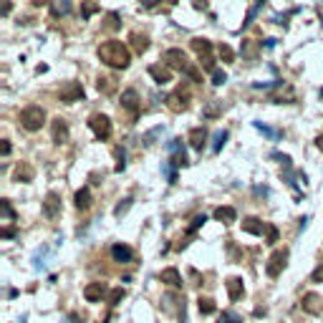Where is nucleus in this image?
<instances>
[{
	"instance_id": "1",
	"label": "nucleus",
	"mask_w": 323,
	"mask_h": 323,
	"mask_svg": "<svg viewBox=\"0 0 323 323\" xmlns=\"http://www.w3.org/2000/svg\"><path fill=\"white\" fill-rule=\"evenodd\" d=\"M99 61L106 66H111V68H129L131 64V56H129V48L122 43V41H106V43H101L99 46Z\"/></svg>"
},
{
	"instance_id": "2",
	"label": "nucleus",
	"mask_w": 323,
	"mask_h": 323,
	"mask_svg": "<svg viewBox=\"0 0 323 323\" xmlns=\"http://www.w3.org/2000/svg\"><path fill=\"white\" fill-rule=\"evenodd\" d=\"M46 124V111L41 106H28L20 111V127L28 131H38Z\"/></svg>"
},
{
	"instance_id": "3",
	"label": "nucleus",
	"mask_w": 323,
	"mask_h": 323,
	"mask_svg": "<svg viewBox=\"0 0 323 323\" xmlns=\"http://www.w3.org/2000/svg\"><path fill=\"white\" fill-rule=\"evenodd\" d=\"M164 104H167V109H169V111L182 114V111H187V106H190V94H187V91H182V86H180L174 94H169V96L164 99Z\"/></svg>"
},
{
	"instance_id": "4",
	"label": "nucleus",
	"mask_w": 323,
	"mask_h": 323,
	"mask_svg": "<svg viewBox=\"0 0 323 323\" xmlns=\"http://www.w3.org/2000/svg\"><path fill=\"white\" fill-rule=\"evenodd\" d=\"M89 127H91V131H94L99 139H109V136H111V119H109L106 114H94V116L89 119Z\"/></svg>"
},
{
	"instance_id": "5",
	"label": "nucleus",
	"mask_w": 323,
	"mask_h": 323,
	"mask_svg": "<svg viewBox=\"0 0 323 323\" xmlns=\"http://www.w3.org/2000/svg\"><path fill=\"white\" fill-rule=\"evenodd\" d=\"M285 262H288V250L283 248V250H275L270 258H268V265H265V273L270 275V278H278L280 273H283V268H285Z\"/></svg>"
},
{
	"instance_id": "6",
	"label": "nucleus",
	"mask_w": 323,
	"mask_h": 323,
	"mask_svg": "<svg viewBox=\"0 0 323 323\" xmlns=\"http://www.w3.org/2000/svg\"><path fill=\"white\" fill-rule=\"evenodd\" d=\"M169 68H177V71H187L190 64H187V56H185V51L182 48H167L164 51V56H162Z\"/></svg>"
},
{
	"instance_id": "7",
	"label": "nucleus",
	"mask_w": 323,
	"mask_h": 323,
	"mask_svg": "<svg viewBox=\"0 0 323 323\" xmlns=\"http://www.w3.org/2000/svg\"><path fill=\"white\" fill-rule=\"evenodd\" d=\"M58 99H61L64 104H76V101H81V99H83V86L76 83V81H68L64 89H61Z\"/></svg>"
},
{
	"instance_id": "8",
	"label": "nucleus",
	"mask_w": 323,
	"mask_h": 323,
	"mask_svg": "<svg viewBox=\"0 0 323 323\" xmlns=\"http://www.w3.org/2000/svg\"><path fill=\"white\" fill-rule=\"evenodd\" d=\"M301 308H303L306 313H311V316H321L323 313V298L318 296V293H306L303 301H301Z\"/></svg>"
},
{
	"instance_id": "9",
	"label": "nucleus",
	"mask_w": 323,
	"mask_h": 323,
	"mask_svg": "<svg viewBox=\"0 0 323 323\" xmlns=\"http://www.w3.org/2000/svg\"><path fill=\"white\" fill-rule=\"evenodd\" d=\"M43 212H46V217H51V220L61 215V197H58V192L46 194V199H43Z\"/></svg>"
},
{
	"instance_id": "10",
	"label": "nucleus",
	"mask_w": 323,
	"mask_h": 323,
	"mask_svg": "<svg viewBox=\"0 0 323 323\" xmlns=\"http://www.w3.org/2000/svg\"><path fill=\"white\" fill-rule=\"evenodd\" d=\"M51 136H53L56 144H66V141H68V124H66L61 116H56V119L51 122Z\"/></svg>"
},
{
	"instance_id": "11",
	"label": "nucleus",
	"mask_w": 323,
	"mask_h": 323,
	"mask_svg": "<svg viewBox=\"0 0 323 323\" xmlns=\"http://www.w3.org/2000/svg\"><path fill=\"white\" fill-rule=\"evenodd\" d=\"M149 76L154 78V83H159V86H164V83H169L172 81V68L169 66H149Z\"/></svg>"
},
{
	"instance_id": "12",
	"label": "nucleus",
	"mask_w": 323,
	"mask_h": 323,
	"mask_svg": "<svg viewBox=\"0 0 323 323\" xmlns=\"http://www.w3.org/2000/svg\"><path fill=\"white\" fill-rule=\"evenodd\" d=\"M268 225H270V222H262L260 217H245V220H243V230L250 232V235H262V232H268Z\"/></svg>"
},
{
	"instance_id": "13",
	"label": "nucleus",
	"mask_w": 323,
	"mask_h": 323,
	"mask_svg": "<svg viewBox=\"0 0 323 323\" xmlns=\"http://www.w3.org/2000/svg\"><path fill=\"white\" fill-rule=\"evenodd\" d=\"M187 141H190V146H192L194 152H202L204 149V141H207V129L204 127H194L190 131V136H187Z\"/></svg>"
},
{
	"instance_id": "14",
	"label": "nucleus",
	"mask_w": 323,
	"mask_h": 323,
	"mask_svg": "<svg viewBox=\"0 0 323 323\" xmlns=\"http://www.w3.org/2000/svg\"><path fill=\"white\" fill-rule=\"evenodd\" d=\"M169 149L174 152V154H172V159H169L174 167H182V164H187V154H185L182 139H172V141H169Z\"/></svg>"
},
{
	"instance_id": "15",
	"label": "nucleus",
	"mask_w": 323,
	"mask_h": 323,
	"mask_svg": "<svg viewBox=\"0 0 323 323\" xmlns=\"http://www.w3.org/2000/svg\"><path fill=\"white\" fill-rule=\"evenodd\" d=\"M104 293H106V285H104V283H89V285L83 288V298H86L89 303L101 301V298H104Z\"/></svg>"
},
{
	"instance_id": "16",
	"label": "nucleus",
	"mask_w": 323,
	"mask_h": 323,
	"mask_svg": "<svg viewBox=\"0 0 323 323\" xmlns=\"http://www.w3.org/2000/svg\"><path fill=\"white\" fill-rule=\"evenodd\" d=\"M122 106H124L127 111H131L134 116L139 114V94H136L134 89H127V91L122 94Z\"/></svg>"
},
{
	"instance_id": "17",
	"label": "nucleus",
	"mask_w": 323,
	"mask_h": 323,
	"mask_svg": "<svg viewBox=\"0 0 323 323\" xmlns=\"http://www.w3.org/2000/svg\"><path fill=\"white\" fill-rule=\"evenodd\" d=\"M227 296L230 301H240L245 296V285H243V278H227Z\"/></svg>"
},
{
	"instance_id": "18",
	"label": "nucleus",
	"mask_w": 323,
	"mask_h": 323,
	"mask_svg": "<svg viewBox=\"0 0 323 323\" xmlns=\"http://www.w3.org/2000/svg\"><path fill=\"white\" fill-rule=\"evenodd\" d=\"M159 280L167 283V285H172V288H182V275H180L177 268H167V270H162V273H159Z\"/></svg>"
},
{
	"instance_id": "19",
	"label": "nucleus",
	"mask_w": 323,
	"mask_h": 323,
	"mask_svg": "<svg viewBox=\"0 0 323 323\" xmlns=\"http://www.w3.org/2000/svg\"><path fill=\"white\" fill-rule=\"evenodd\" d=\"M215 220L217 222H222V225H232L235 220H238V212H235V207H217L215 210Z\"/></svg>"
},
{
	"instance_id": "20",
	"label": "nucleus",
	"mask_w": 323,
	"mask_h": 323,
	"mask_svg": "<svg viewBox=\"0 0 323 323\" xmlns=\"http://www.w3.org/2000/svg\"><path fill=\"white\" fill-rule=\"evenodd\" d=\"M91 202H94V197H91V190L89 187H81L78 192H76V197H73V204H76V210H89L91 207Z\"/></svg>"
},
{
	"instance_id": "21",
	"label": "nucleus",
	"mask_w": 323,
	"mask_h": 323,
	"mask_svg": "<svg viewBox=\"0 0 323 323\" xmlns=\"http://www.w3.org/2000/svg\"><path fill=\"white\" fill-rule=\"evenodd\" d=\"M129 41H131V48H134V53H146V48H149V38L144 36V33H139V31H134L129 36Z\"/></svg>"
},
{
	"instance_id": "22",
	"label": "nucleus",
	"mask_w": 323,
	"mask_h": 323,
	"mask_svg": "<svg viewBox=\"0 0 323 323\" xmlns=\"http://www.w3.org/2000/svg\"><path fill=\"white\" fill-rule=\"evenodd\" d=\"M33 174H36V169L28 162H20L15 167V182H33Z\"/></svg>"
},
{
	"instance_id": "23",
	"label": "nucleus",
	"mask_w": 323,
	"mask_h": 323,
	"mask_svg": "<svg viewBox=\"0 0 323 323\" xmlns=\"http://www.w3.org/2000/svg\"><path fill=\"white\" fill-rule=\"evenodd\" d=\"M111 258L116 260V262H129V260L134 258V253H131L129 245H119V243H116V245L111 248Z\"/></svg>"
},
{
	"instance_id": "24",
	"label": "nucleus",
	"mask_w": 323,
	"mask_h": 323,
	"mask_svg": "<svg viewBox=\"0 0 323 323\" xmlns=\"http://www.w3.org/2000/svg\"><path fill=\"white\" fill-rule=\"evenodd\" d=\"M192 51L197 56H210L212 53V43L207 38H192Z\"/></svg>"
},
{
	"instance_id": "25",
	"label": "nucleus",
	"mask_w": 323,
	"mask_h": 323,
	"mask_svg": "<svg viewBox=\"0 0 323 323\" xmlns=\"http://www.w3.org/2000/svg\"><path fill=\"white\" fill-rule=\"evenodd\" d=\"M99 91L101 94H114L116 91V81L111 76H99Z\"/></svg>"
},
{
	"instance_id": "26",
	"label": "nucleus",
	"mask_w": 323,
	"mask_h": 323,
	"mask_svg": "<svg viewBox=\"0 0 323 323\" xmlns=\"http://www.w3.org/2000/svg\"><path fill=\"white\" fill-rule=\"evenodd\" d=\"M197 308H199V313H202V316H210V313H215V311H217V306H215V301H212V298H199V301H197Z\"/></svg>"
},
{
	"instance_id": "27",
	"label": "nucleus",
	"mask_w": 323,
	"mask_h": 323,
	"mask_svg": "<svg viewBox=\"0 0 323 323\" xmlns=\"http://www.w3.org/2000/svg\"><path fill=\"white\" fill-rule=\"evenodd\" d=\"M71 10V3L68 0H61V3H51V15L53 18H61V15H66Z\"/></svg>"
},
{
	"instance_id": "28",
	"label": "nucleus",
	"mask_w": 323,
	"mask_h": 323,
	"mask_svg": "<svg viewBox=\"0 0 323 323\" xmlns=\"http://www.w3.org/2000/svg\"><path fill=\"white\" fill-rule=\"evenodd\" d=\"M220 114H222V101H212V104L204 106V116L207 119H217Z\"/></svg>"
},
{
	"instance_id": "29",
	"label": "nucleus",
	"mask_w": 323,
	"mask_h": 323,
	"mask_svg": "<svg viewBox=\"0 0 323 323\" xmlns=\"http://www.w3.org/2000/svg\"><path fill=\"white\" fill-rule=\"evenodd\" d=\"M217 53H220V58H222L225 64H235V51H232L230 46H225V43H222V46L217 48Z\"/></svg>"
},
{
	"instance_id": "30",
	"label": "nucleus",
	"mask_w": 323,
	"mask_h": 323,
	"mask_svg": "<svg viewBox=\"0 0 323 323\" xmlns=\"http://www.w3.org/2000/svg\"><path fill=\"white\" fill-rule=\"evenodd\" d=\"M101 10V5H96V3H83L81 5V18L86 20V18H91L94 13H99Z\"/></svg>"
},
{
	"instance_id": "31",
	"label": "nucleus",
	"mask_w": 323,
	"mask_h": 323,
	"mask_svg": "<svg viewBox=\"0 0 323 323\" xmlns=\"http://www.w3.org/2000/svg\"><path fill=\"white\" fill-rule=\"evenodd\" d=\"M225 141H227V131H217V134H215V144H212V152L217 154V152L222 149V144H225Z\"/></svg>"
},
{
	"instance_id": "32",
	"label": "nucleus",
	"mask_w": 323,
	"mask_h": 323,
	"mask_svg": "<svg viewBox=\"0 0 323 323\" xmlns=\"http://www.w3.org/2000/svg\"><path fill=\"white\" fill-rule=\"evenodd\" d=\"M0 207H3L5 220H8V222H15V210L10 207V202H8V199H3V202H0Z\"/></svg>"
},
{
	"instance_id": "33",
	"label": "nucleus",
	"mask_w": 323,
	"mask_h": 323,
	"mask_svg": "<svg viewBox=\"0 0 323 323\" xmlns=\"http://www.w3.org/2000/svg\"><path fill=\"white\" fill-rule=\"evenodd\" d=\"M204 222H207V217H204V215H197V217L192 220V225H190V232H187V238H192V235L197 232V230H199V227H202V225H204Z\"/></svg>"
},
{
	"instance_id": "34",
	"label": "nucleus",
	"mask_w": 323,
	"mask_h": 323,
	"mask_svg": "<svg viewBox=\"0 0 323 323\" xmlns=\"http://www.w3.org/2000/svg\"><path fill=\"white\" fill-rule=\"evenodd\" d=\"M124 296H127V293H124V288H114V290L109 293V306H116Z\"/></svg>"
},
{
	"instance_id": "35",
	"label": "nucleus",
	"mask_w": 323,
	"mask_h": 323,
	"mask_svg": "<svg viewBox=\"0 0 323 323\" xmlns=\"http://www.w3.org/2000/svg\"><path fill=\"white\" fill-rule=\"evenodd\" d=\"M217 323H243V318L238 316V313H232V311H225L222 316H220V321Z\"/></svg>"
},
{
	"instance_id": "36",
	"label": "nucleus",
	"mask_w": 323,
	"mask_h": 323,
	"mask_svg": "<svg viewBox=\"0 0 323 323\" xmlns=\"http://www.w3.org/2000/svg\"><path fill=\"white\" fill-rule=\"evenodd\" d=\"M129 207H131V197H127L124 202H119V204H116L114 215H116V217H122V215H127V212H129Z\"/></svg>"
},
{
	"instance_id": "37",
	"label": "nucleus",
	"mask_w": 323,
	"mask_h": 323,
	"mask_svg": "<svg viewBox=\"0 0 323 323\" xmlns=\"http://www.w3.org/2000/svg\"><path fill=\"white\" fill-rule=\"evenodd\" d=\"M265 243H268V245L278 243V227H275V225H268V232H265Z\"/></svg>"
},
{
	"instance_id": "38",
	"label": "nucleus",
	"mask_w": 323,
	"mask_h": 323,
	"mask_svg": "<svg viewBox=\"0 0 323 323\" xmlns=\"http://www.w3.org/2000/svg\"><path fill=\"white\" fill-rule=\"evenodd\" d=\"M260 8H262V0H258V3H255V5H253V8L248 10V18H245V23H243V25H250V23H253V18L258 15Z\"/></svg>"
},
{
	"instance_id": "39",
	"label": "nucleus",
	"mask_w": 323,
	"mask_h": 323,
	"mask_svg": "<svg viewBox=\"0 0 323 323\" xmlns=\"http://www.w3.org/2000/svg\"><path fill=\"white\" fill-rule=\"evenodd\" d=\"M225 81H227V73H225V71H220V68H217V71H215V73H212V83H215V86H222V83H225Z\"/></svg>"
},
{
	"instance_id": "40",
	"label": "nucleus",
	"mask_w": 323,
	"mask_h": 323,
	"mask_svg": "<svg viewBox=\"0 0 323 323\" xmlns=\"http://www.w3.org/2000/svg\"><path fill=\"white\" fill-rule=\"evenodd\" d=\"M185 73H187V76H190L192 81H202V73H199V68H194V66H190V68H187Z\"/></svg>"
},
{
	"instance_id": "41",
	"label": "nucleus",
	"mask_w": 323,
	"mask_h": 323,
	"mask_svg": "<svg viewBox=\"0 0 323 323\" xmlns=\"http://www.w3.org/2000/svg\"><path fill=\"white\" fill-rule=\"evenodd\" d=\"M116 157H119V164H116V172H124V167H127V162H124V152H122V149H116Z\"/></svg>"
},
{
	"instance_id": "42",
	"label": "nucleus",
	"mask_w": 323,
	"mask_h": 323,
	"mask_svg": "<svg viewBox=\"0 0 323 323\" xmlns=\"http://www.w3.org/2000/svg\"><path fill=\"white\" fill-rule=\"evenodd\" d=\"M119 25V15L116 13H109V23H106V28H116Z\"/></svg>"
},
{
	"instance_id": "43",
	"label": "nucleus",
	"mask_w": 323,
	"mask_h": 323,
	"mask_svg": "<svg viewBox=\"0 0 323 323\" xmlns=\"http://www.w3.org/2000/svg\"><path fill=\"white\" fill-rule=\"evenodd\" d=\"M0 238H5V240H8V238H15V227H5V230L0 232Z\"/></svg>"
},
{
	"instance_id": "44",
	"label": "nucleus",
	"mask_w": 323,
	"mask_h": 323,
	"mask_svg": "<svg viewBox=\"0 0 323 323\" xmlns=\"http://www.w3.org/2000/svg\"><path fill=\"white\" fill-rule=\"evenodd\" d=\"M311 278H313V283H321V280H323V265L316 270V273H313V275H311Z\"/></svg>"
},
{
	"instance_id": "45",
	"label": "nucleus",
	"mask_w": 323,
	"mask_h": 323,
	"mask_svg": "<svg viewBox=\"0 0 323 323\" xmlns=\"http://www.w3.org/2000/svg\"><path fill=\"white\" fill-rule=\"evenodd\" d=\"M262 134H268V136H278V131H273V129H268V127H262V124H255Z\"/></svg>"
},
{
	"instance_id": "46",
	"label": "nucleus",
	"mask_w": 323,
	"mask_h": 323,
	"mask_svg": "<svg viewBox=\"0 0 323 323\" xmlns=\"http://www.w3.org/2000/svg\"><path fill=\"white\" fill-rule=\"evenodd\" d=\"M0 152H3V157H8V154H10V141H3Z\"/></svg>"
},
{
	"instance_id": "47",
	"label": "nucleus",
	"mask_w": 323,
	"mask_h": 323,
	"mask_svg": "<svg viewBox=\"0 0 323 323\" xmlns=\"http://www.w3.org/2000/svg\"><path fill=\"white\" fill-rule=\"evenodd\" d=\"M316 144H318V149H323V134L318 136V139H316Z\"/></svg>"
}]
</instances>
